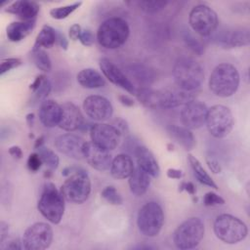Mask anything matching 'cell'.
Returning <instances> with one entry per match:
<instances>
[{"mask_svg": "<svg viewBox=\"0 0 250 250\" xmlns=\"http://www.w3.org/2000/svg\"><path fill=\"white\" fill-rule=\"evenodd\" d=\"M138 101L148 108H174L184 106L195 100L193 92L184 90H154L149 87L137 88Z\"/></svg>", "mask_w": 250, "mask_h": 250, "instance_id": "cell-1", "label": "cell"}, {"mask_svg": "<svg viewBox=\"0 0 250 250\" xmlns=\"http://www.w3.org/2000/svg\"><path fill=\"white\" fill-rule=\"evenodd\" d=\"M62 175L67 177L60 189L64 199L75 204L85 202L89 198L92 188L87 172L82 168L65 167Z\"/></svg>", "mask_w": 250, "mask_h": 250, "instance_id": "cell-2", "label": "cell"}, {"mask_svg": "<svg viewBox=\"0 0 250 250\" xmlns=\"http://www.w3.org/2000/svg\"><path fill=\"white\" fill-rule=\"evenodd\" d=\"M173 77L181 90L194 92L204 81L203 67L190 57H180L174 63Z\"/></svg>", "mask_w": 250, "mask_h": 250, "instance_id": "cell-3", "label": "cell"}, {"mask_svg": "<svg viewBox=\"0 0 250 250\" xmlns=\"http://www.w3.org/2000/svg\"><path fill=\"white\" fill-rule=\"evenodd\" d=\"M240 75L231 63L223 62L214 67L209 76V89L217 97H231L238 89Z\"/></svg>", "mask_w": 250, "mask_h": 250, "instance_id": "cell-4", "label": "cell"}, {"mask_svg": "<svg viewBox=\"0 0 250 250\" xmlns=\"http://www.w3.org/2000/svg\"><path fill=\"white\" fill-rule=\"evenodd\" d=\"M130 35L128 22L118 17L108 18L98 28L97 40L105 49H117L125 44Z\"/></svg>", "mask_w": 250, "mask_h": 250, "instance_id": "cell-5", "label": "cell"}, {"mask_svg": "<svg viewBox=\"0 0 250 250\" xmlns=\"http://www.w3.org/2000/svg\"><path fill=\"white\" fill-rule=\"evenodd\" d=\"M64 200L61 190L53 183L47 182L42 188L37 203L38 211L50 223L58 225L64 213Z\"/></svg>", "mask_w": 250, "mask_h": 250, "instance_id": "cell-6", "label": "cell"}, {"mask_svg": "<svg viewBox=\"0 0 250 250\" xmlns=\"http://www.w3.org/2000/svg\"><path fill=\"white\" fill-rule=\"evenodd\" d=\"M216 237L227 244H235L245 239L248 233L246 224L230 214L219 215L213 224Z\"/></svg>", "mask_w": 250, "mask_h": 250, "instance_id": "cell-7", "label": "cell"}, {"mask_svg": "<svg viewBox=\"0 0 250 250\" xmlns=\"http://www.w3.org/2000/svg\"><path fill=\"white\" fill-rule=\"evenodd\" d=\"M205 232L204 223L197 217H191L178 226L173 233L175 246L182 250L193 249L201 242Z\"/></svg>", "mask_w": 250, "mask_h": 250, "instance_id": "cell-8", "label": "cell"}, {"mask_svg": "<svg viewBox=\"0 0 250 250\" xmlns=\"http://www.w3.org/2000/svg\"><path fill=\"white\" fill-rule=\"evenodd\" d=\"M164 225V213L159 203L149 201L145 203L138 212L137 226L142 234L147 237H155L161 231Z\"/></svg>", "mask_w": 250, "mask_h": 250, "instance_id": "cell-9", "label": "cell"}, {"mask_svg": "<svg viewBox=\"0 0 250 250\" xmlns=\"http://www.w3.org/2000/svg\"><path fill=\"white\" fill-rule=\"evenodd\" d=\"M231 110L223 104H214L208 108L205 125L209 133L217 139L227 137L233 127Z\"/></svg>", "mask_w": 250, "mask_h": 250, "instance_id": "cell-10", "label": "cell"}, {"mask_svg": "<svg viewBox=\"0 0 250 250\" xmlns=\"http://www.w3.org/2000/svg\"><path fill=\"white\" fill-rule=\"evenodd\" d=\"M188 23L193 31L200 36L212 35L218 27L217 13L209 6L199 4L194 6L188 14Z\"/></svg>", "mask_w": 250, "mask_h": 250, "instance_id": "cell-11", "label": "cell"}, {"mask_svg": "<svg viewBox=\"0 0 250 250\" xmlns=\"http://www.w3.org/2000/svg\"><path fill=\"white\" fill-rule=\"evenodd\" d=\"M54 232L47 223L37 222L30 225L23 232L22 244L26 250H44L50 247Z\"/></svg>", "mask_w": 250, "mask_h": 250, "instance_id": "cell-12", "label": "cell"}, {"mask_svg": "<svg viewBox=\"0 0 250 250\" xmlns=\"http://www.w3.org/2000/svg\"><path fill=\"white\" fill-rule=\"evenodd\" d=\"M121 136L112 124L96 123L90 127L91 142L107 150H112L118 146Z\"/></svg>", "mask_w": 250, "mask_h": 250, "instance_id": "cell-13", "label": "cell"}, {"mask_svg": "<svg viewBox=\"0 0 250 250\" xmlns=\"http://www.w3.org/2000/svg\"><path fill=\"white\" fill-rule=\"evenodd\" d=\"M83 109L88 117L100 122L108 120L113 113L111 103L100 95L88 96L83 102Z\"/></svg>", "mask_w": 250, "mask_h": 250, "instance_id": "cell-14", "label": "cell"}, {"mask_svg": "<svg viewBox=\"0 0 250 250\" xmlns=\"http://www.w3.org/2000/svg\"><path fill=\"white\" fill-rule=\"evenodd\" d=\"M207 111L208 107L200 101L193 100L187 104L181 111V121L183 126L190 130L201 128L205 125Z\"/></svg>", "mask_w": 250, "mask_h": 250, "instance_id": "cell-15", "label": "cell"}, {"mask_svg": "<svg viewBox=\"0 0 250 250\" xmlns=\"http://www.w3.org/2000/svg\"><path fill=\"white\" fill-rule=\"evenodd\" d=\"M100 68L104 76L112 84L122 88L123 90L129 92L130 94H136L137 88L126 75L115 63L106 58H102L100 60Z\"/></svg>", "mask_w": 250, "mask_h": 250, "instance_id": "cell-16", "label": "cell"}, {"mask_svg": "<svg viewBox=\"0 0 250 250\" xmlns=\"http://www.w3.org/2000/svg\"><path fill=\"white\" fill-rule=\"evenodd\" d=\"M86 141L81 137L67 133L59 136L55 140V147L56 149L66 155L67 157L73 159H82L84 158V147L86 145Z\"/></svg>", "mask_w": 250, "mask_h": 250, "instance_id": "cell-17", "label": "cell"}, {"mask_svg": "<svg viewBox=\"0 0 250 250\" xmlns=\"http://www.w3.org/2000/svg\"><path fill=\"white\" fill-rule=\"evenodd\" d=\"M84 158L92 168L98 171L108 170L112 161L109 150L104 149L92 142H87L85 145Z\"/></svg>", "mask_w": 250, "mask_h": 250, "instance_id": "cell-18", "label": "cell"}, {"mask_svg": "<svg viewBox=\"0 0 250 250\" xmlns=\"http://www.w3.org/2000/svg\"><path fill=\"white\" fill-rule=\"evenodd\" d=\"M84 124V117L79 107L73 103L67 102L62 104V116L59 127L67 132L80 129Z\"/></svg>", "mask_w": 250, "mask_h": 250, "instance_id": "cell-19", "label": "cell"}, {"mask_svg": "<svg viewBox=\"0 0 250 250\" xmlns=\"http://www.w3.org/2000/svg\"><path fill=\"white\" fill-rule=\"evenodd\" d=\"M62 116V104L54 100H44L39 108V119L43 126L53 128L59 125Z\"/></svg>", "mask_w": 250, "mask_h": 250, "instance_id": "cell-20", "label": "cell"}, {"mask_svg": "<svg viewBox=\"0 0 250 250\" xmlns=\"http://www.w3.org/2000/svg\"><path fill=\"white\" fill-rule=\"evenodd\" d=\"M137 159V166L146 171L150 177L157 178L160 174V167L152 152L145 146H137L134 149Z\"/></svg>", "mask_w": 250, "mask_h": 250, "instance_id": "cell-21", "label": "cell"}, {"mask_svg": "<svg viewBox=\"0 0 250 250\" xmlns=\"http://www.w3.org/2000/svg\"><path fill=\"white\" fill-rule=\"evenodd\" d=\"M40 11V6L35 1L18 0L9 5L5 12L15 15L21 21H33Z\"/></svg>", "mask_w": 250, "mask_h": 250, "instance_id": "cell-22", "label": "cell"}, {"mask_svg": "<svg viewBox=\"0 0 250 250\" xmlns=\"http://www.w3.org/2000/svg\"><path fill=\"white\" fill-rule=\"evenodd\" d=\"M217 41L224 48H239L247 46L250 43L249 29L240 27L230 31H225L218 37Z\"/></svg>", "mask_w": 250, "mask_h": 250, "instance_id": "cell-23", "label": "cell"}, {"mask_svg": "<svg viewBox=\"0 0 250 250\" xmlns=\"http://www.w3.org/2000/svg\"><path fill=\"white\" fill-rule=\"evenodd\" d=\"M166 130L170 138L183 146L186 150H191L195 146L196 141L190 129L185 126L172 124L168 125Z\"/></svg>", "mask_w": 250, "mask_h": 250, "instance_id": "cell-24", "label": "cell"}, {"mask_svg": "<svg viewBox=\"0 0 250 250\" xmlns=\"http://www.w3.org/2000/svg\"><path fill=\"white\" fill-rule=\"evenodd\" d=\"M126 75L133 79V84H138L139 88L148 87L154 81L153 71L146 65L142 63H132L127 66Z\"/></svg>", "mask_w": 250, "mask_h": 250, "instance_id": "cell-25", "label": "cell"}, {"mask_svg": "<svg viewBox=\"0 0 250 250\" xmlns=\"http://www.w3.org/2000/svg\"><path fill=\"white\" fill-rule=\"evenodd\" d=\"M135 169L134 162L132 158L125 153L117 154L112 158L110 165V174L114 179L123 180L130 177Z\"/></svg>", "mask_w": 250, "mask_h": 250, "instance_id": "cell-26", "label": "cell"}, {"mask_svg": "<svg viewBox=\"0 0 250 250\" xmlns=\"http://www.w3.org/2000/svg\"><path fill=\"white\" fill-rule=\"evenodd\" d=\"M36 25V20L11 22L6 28V35L11 42H20L27 37Z\"/></svg>", "mask_w": 250, "mask_h": 250, "instance_id": "cell-27", "label": "cell"}, {"mask_svg": "<svg viewBox=\"0 0 250 250\" xmlns=\"http://www.w3.org/2000/svg\"><path fill=\"white\" fill-rule=\"evenodd\" d=\"M128 179L129 188L133 194L142 196L147 191L150 185V175H148L139 166L135 167L133 173Z\"/></svg>", "mask_w": 250, "mask_h": 250, "instance_id": "cell-28", "label": "cell"}, {"mask_svg": "<svg viewBox=\"0 0 250 250\" xmlns=\"http://www.w3.org/2000/svg\"><path fill=\"white\" fill-rule=\"evenodd\" d=\"M77 82L86 89H99L105 86L104 76L96 69L88 67L81 69L76 75Z\"/></svg>", "mask_w": 250, "mask_h": 250, "instance_id": "cell-29", "label": "cell"}, {"mask_svg": "<svg viewBox=\"0 0 250 250\" xmlns=\"http://www.w3.org/2000/svg\"><path fill=\"white\" fill-rule=\"evenodd\" d=\"M57 42V30L50 25H43L36 36L33 48L31 51L39 50L41 48H52Z\"/></svg>", "mask_w": 250, "mask_h": 250, "instance_id": "cell-30", "label": "cell"}, {"mask_svg": "<svg viewBox=\"0 0 250 250\" xmlns=\"http://www.w3.org/2000/svg\"><path fill=\"white\" fill-rule=\"evenodd\" d=\"M188 163L193 171L194 176L196 177L197 181L209 188H212L214 189H218L217 184L214 182V180L211 178V176L206 172V170L203 168L201 162L192 154L188 155Z\"/></svg>", "mask_w": 250, "mask_h": 250, "instance_id": "cell-31", "label": "cell"}, {"mask_svg": "<svg viewBox=\"0 0 250 250\" xmlns=\"http://www.w3.org/2000/svg\"><path fill=\"white\" fill-rule=\"evenodd\" d=\"M32 61L36 67L44 72H49L52 69V62L46 51L43 49L31 51Z\"/></svg>", "mask_w": 250, "mask_h": 250, "instance_id": "cell-32", "label": "cell"}, {"mask_svg": "<svg viewBox=\"0 0 250 250\" xmlns=\"http://www.w3.org/2000/svg\"><path fill=\"white\" fill-rule=\"evenodd\" d=\"M82 5L81 1H76L74 3L65 5V6H60V7H56L50 10L49 14L51 16V18L55 19V20H63L65 18H67L69 15H71L74 11H76L80 6Z\"/></svg>", "mask_w": 250, "mask_h": 250, "instance_id": "cell-33", "label": "cell"}, {"mask_svg": "<svg viewBox=\"0 0 250 250\" xmlns=\"http://www.w3.org/2000/svg\"><path fill=\"white\" fill-rule=\"evenodd\" d=\"M39 155L43 161V163L51 170H56L59 167V163H60V158L59 156L55 153V151H53L51 148L46 147V146H42L41 148H39Z\"/></svg>", "mask_w": 250, "mask_h": 250, "instance_id": "cell-34", "label": "cell"}, {"mask_svg": "<svg viewBox=\"0 0 250 250\" xmlns=\"http://www.w3.org/2000/svg\"><path fill=\"white\" fill-rule=\"evenodd\" d=\"M138 8L146 14H156L162 11L168 4L167 1H136L134 2Z\"/></svg>", "mask_w": 250, "mask_h": 250, "instance_id": "cell-35", "label": "cell"}, {"mask_svg": "<svg viewBox=\"0 0 250 250\" xmlns=\"http://www.w3.org/2000/svg\"><path fill=\"white\" fill-rule=\"evenodd\" d=\"M102 197L111 205H121L123 198L113 186H106L101 192Z\"/></svg>", "mask_w": 250, "mask_h": 250, "instance_id": "cell-36", "label": "cell"}, {"mask_svg": "<svg viewBox=\"0 0 250 250\" xmlns=\"http://www.w3.org/2000/svg\"><path fill=\"white\" fill-rule=\"evenodd\" d=\"M183 39L186 45L197 56H201L204 53V47L201 42L194 38L193 35L188 32V30H185V32L183 33Z\"/></svg>", "mask_w": 250, "mask_h": 250, "instance_id": "cell-37", "label": "cell"}, {"mask_svg": "<svg viewBox=\"0 0 250 250\" xmlns=\"http://www.w3.org/2000/svg\"><path fill=\"white\" fill-rule=\"evenodd\" d=\"M22 61L20 58H7L1 60L0 62V75H4L5 73L11 71L21 65Z\"/></svg>", "mask_w": 250, "mask_h": 250, "instance_id": "cell-38", "label": "cell"}, {"mask_svg": "<svg viewBox=\"0 0 250 250\" xmlns=\"http://www.w3.org/2000/svg\"><path fill=\"white\" fill-rule=\"evenodd\" d=\"M226 203L225 199L217 194L214 191H208L205 193L203 197V204L207 207H212V206H218V205H224Z\"/></svg>", "mask_w": 250, "mask_h": 250, "instance_id": "cell-39", "label": "cell"}, {"mask_svg": "<svg viewBox=\"0 0 250 250\" xmlns=\"http://www.w3.org/2000/svg\"><path fill=\"white\" fill-rule=\"evenodd\" d=\"M42 159L39 155V153H36V152H32L29 154L28 158H27V161H26V166H27V169L32 172V173H35L37 172L41 166H42Z\"/></svg>", "mask_w": 250, "mask_h": 250, "instance_id": "cell-40", "label": "cell"}, {"mask_svg": "<svg viewBox=\"0 0 250 250\" xmlns=\"http://www.w3.org/2000/svg\"><path fill=\"white\" fill-rule=\"evenodd\" d=\"M52 90V83L51 81L46 77L44 79V81L42 82V84L40 85V87L37 89V91L34 93L36 98L39 100H45L47 98V96L50 94Z\"/></svg>", "mask_w": 250, "mask_h": 250, "instance_id": "cell-41", "label": "cell"}, {"mask_svg": "<svg viewBox=\"0 0 250 250\" xmlns=\"http://www.w3.org/2000/svg\"><path fill=\"white\" fill-rule=\"evenodd\" d=\"M78 40L80 43L86 47H90L95 42V35L90 29H82Z\"/></svg>", "mask_w": 250, "mask_h": 250, "instance_id": "cell-42", "label": "cell"}, {"mask_svg": "<svg viewBox=\"0 0 250 250\" xmlns=\"http://www.w3.org/2000/svg\"><path fill=\"white\" fill-rule=\"evenodd\" d=\"M206 163H207V166L209 167V169L212 171V173H214V174L221 173L222 167H221L219 161L216 158L207 157L206 158Z\"/></svg>", "mask_w": 250, "mask_h": 250, "instance_id": "cell-43", "label": "cell"}, {"mask_svg": "<svg viewBox=\"0 0 250 250\" xmlns=\"http://www.w3.org/2000/svg\"><path fill=\"white\" fill-rule=\"evenodd\" d=\"M183 190H186L191 196H194L196 193V188L192 182H182L179 186V191L181 192Z\"/></svg>", "mask_w": 250, "mask_h": 250, "instance_id": "cell-44", "label": "cell"}, {"mask_svg": "<svg viewBox=\"0 0 250 250\" xmlns=\"http://www.w3.org/2000/svg\"><path fill=\"white\" fill-rule=\"evenodd\" d=\"M112 125L117 128V130L121 133V135H123V134H125V133H128V131H129V127H128L127 122H126L124 119H122V118H117V119H115V120L113 121Z\"/></svg>", "mask_w": 250, "mask_h": 250, "instance_id": "cell-45", "label": "cell"}, {"mask_svg": "<svg viewBox=\"0 0 250 250\" xmlns=\"http://www.w3.org/2000/svg\"><path fill=\"white\" fill-rule=\"evenodd\" d=\"M81 31H82V27H81L78 23H75V24L71 25L70 28H69V30H68L69 38H70L71 40H74V41H75V40H78Z\"/></svg>", "mask_w": 250, "mask_h": 250, "instance_id": "cell-46", "label": "cell"}, {"mask_svg": "<svg viewBox=\"0 0 250 250\" xmlns=\"http://www.w3.org/2000/svg\"><path fill=\"white\" fill-rule=\"evenodd\" d=\"M8 234H9V225L6 222L1 221L0 222V243H1V245L5 242L6 238H8Z\"/></svg>", "mask_w": 250, "mask_h": 250, "instance_id": "cell-47", "label": "cell"}, {"mask_svg": "<svg viewBox=\"0 0 250 250\" xmlns=\"http://www.w3.org/2000/svg\"><path fill=\"white\" fill-rule=\"evenodd\" d=\"M117 99L119 101V103L124 105V106H127V107H131L135 104V101L128 95H125V94H120L117 96Z\"/></svg>", "mask_w": 250, "mask_h": 250, "instance_id": "cell-48", "label": "cell"}, {"mask_svg": "<svg viewBox=\"0 0 250 250\" xmlns=\"http://www.w3.org/2000/svg\"><path fill=\"white\" fill-rule=\"evenodd\" d=\"M4 249H12V250H19V249H23V244H22V240H20L19 238L16 239H12L10 240L6 246L3 247Z\"/></svg>", "mask_w": 250, "mask_h": 250, "instance_id": "cell-49", "label": "cell"}, {"mask_svg": "<svg viewBox=\"0 0 250 250\" xmlns=\"http://www.w3.org/2000/svg\"><path fill=\"white\" fill-rule=\"evenodd\" d=\"M46 77H47V76L44 75V74H39V75H37V76L34 78L33 82L29 85V89H30L33 93H35V92L37 91V89L40 87V85L42 84V82L44 81V79H45Z\"/></svg>", "mask_w": 250, "mask_h": 250, "instance_id": "cell-50", "label": "cell"}, {"mask_svg": "<svg viewBox=\"0 0 250 250\" xmlns=\"http://www.w3.org/2000/svg\"><path fill=\"white\" fill-rule=\"evenodd\" d=\"M166 175L169 179H174V180H180L183 178V171L180 169L176 168H169L166 171Z\"/></svg>", "mask_w": 250, "mask_h": 250, "instance_id": "cell-51", "label": "cell"}, {"mask_svg": "<svg viewBox=\"0 0 250 250\" xmlns=\"http://www.w3.org/2000/svg\"><path fill=\"white\" fill-rule=\"evenodd\" d=\"M8 152L11 156H13L16 159H21L23 156L22 149L19 146H12L9 147Z\"/></svg>", "mask_w": 250, "mask_h": 250, "instance_id": "cell-52", "label": "cell"}, {"mask_svg": "<svg viewBox=\"0 0 250 250\" xmlns=\"http://www.w3.org/2000/svg\"><path fill=\"white\" fill-rule=\"evenodd\" d=\"M57 42L59 43V45L61 46L62 49L67 50V47H68V40L66 39V37H65L62 33L59 32L58 30H57Z\"/></svg>", "mask_w": 250, "mask_h": 250, "instance_id": "cell-53", "label": "cell"}, {"mask_svg": "<svg viewBox=\"0 0 250 250\" xmlns=\"http://www.w3.org/2000/svg\"><path fill=\"white\" fill-rule=\"evenodd\" d=\"M44 143H45V137L43 135H41V136H39L38 138L35 139L33 146H34L35 149H39L42 146H44Z\"/></svg>", "mask_w": 250, "mask_h": 250, "instance_id": "cell-54", "label": "cell"}, {"mask_svg": "<svg viewBox=\"0 0 250 250\" xmlns=\"http://www.w3.org/2000/svg\"><path fill=\"white\" fill-rule=\"evenodd\" d=\"M25 121L26 124L28 125V127H32L34 125V121H35V115L33 112H29L25 115Z\"/></svg>", "mask_w": 250, "mask_h": 250, "instance_id": "cell-55", "label": "cell"}, {"mask_svg": "<svg viewBox=\"0 0 250 250\" xmlns=\"http://www.w3.org/2000/svg\"><path fill=\"white\" fill-rule=\"evenodd\" d=\"M43 176H44V178H46V179H50V178L53 176V170H51V169L48 168V170H45V171H44Z\"/></svg>", "mask_w": 250, "mask_h": 250, "instance_id": "cell-56", "label": "cell"}, {"mask_svg": "<svg viewBox=\"0 0 250 250\" xmlns=\"http://www.w3.org/2000/svg\"><path fill=\"white\" fill-rule=\"evenodd\" d=\"M133 248L134 249H153V247L149 245H137V246H134Z\"/></svg>", "mask_w": 250, "mask_h": 250, "instance_id": "cell-57", "label": "cell"}, {"mask_svg": "<svg viewBox=\"0 0 250 250\" xmlns=\"http://www.w3.org/2000/svg\"><path fill=\"white\" fill-rule=\"evenodd\" d=\"M167 147H168V150H169V151H173V150H174V146H173L171 143L167 145Z\"/></svg>", "mask_w": 250, "mask_h": 250, "instance_id": "cell-58", "label": "cell"}]
</instances>
